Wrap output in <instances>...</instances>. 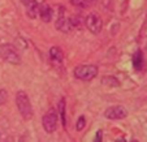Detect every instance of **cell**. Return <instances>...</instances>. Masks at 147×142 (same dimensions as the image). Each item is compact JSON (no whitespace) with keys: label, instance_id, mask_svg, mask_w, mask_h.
Here are the masks:
<instances>
[{"label":"cell","instance_id":"18","mask_svg":"<svg viewBox=\"0 0 147 142\" xmlns=\"http://www.w3.org/2000/svg\"><path fill=\"white\" fill-rule=\"evenodd\" d=\"M94 1H95V0H87V3H89V4H91V3H94Z\"/></svg>","mask_w":147,"mask_h":142},{"label":"cell","instance_id":"1","mask_svg":"<svg viewBox=\"0 0 147 142\" xmlns=\"http://www.w3.org/2000/svg\"><path fill=\"white\" fill-rule=\"evenodd\" d=\"M16 104L17 108H18L21 116L25 120H30L33 117V107H31V103L29 100V97L25 91L20 90L16 95Z\"/></svg>","mask_w":147,"mask_h":142},{"label":"cell","instance_id":"16","mask_svg":"<svg viewBox=\"0 0 147 142\" xmlns=\"http://www.w3.org/2000/svg\"><path fill=\"white\" fill-rule=\"evenodd\" d=\"M102 136H103V132L102 131H98L96 132V137H95V142H100V141H102Z\"/></svg>","mask_w":147,"mask_h":142},{"label":"cell","instance_id":"9","mask_svg":"<svg viewBox=\"0 0 147 142\" xmlns=\"http://www.w3.org/2000/svg\"><path fill=\"white\" fill-rule=\"evenodd\" d=\"M38 12H39V4L36 3L35 0H31L26 4V13L30 18H35L38 16Z\"/></svg>","mask_w":147,"mask_h":142},{"label":"cell","instance_id":"12","mask_svg":"<svg viewBox=\"0 0 147 142\" xmlns=\"http://www.w3.org/2000/svg\"><path fill=\"white\" fill-rule=\"evenodd\" d=\"M59 114L61 116V121H63V125L65 126L67 124V119H65V99H61L60 100V104H59Z\"/></svg>","mask_w":147,"mask_h":142},{"label":"cell","instance_id":"15","mask_svg":"<svg viewBox=\"0 0 147 142\" xmlns=\"http://www.w3.org/2000/svg\"><path fill=\"white\" fill-rule=\"evenodd\" d=\"M7 99H8V95H7V91H5V90H3V89H0V106L5 103Z\"/></svg>","mask_w":147,"mask_h":142},{"label":"cell","instance_id":"10","mask_svg":"<svg viewBox=\"0 0 147 142\" xmlns=\"http://www.w3.org/2000/svg\"><path fill=\"white\" fill-rule=\"evenodd\" d=\"M143 53H142V51L138 50L133 56V67L137 70H141L143 68Z\"/></svg>","mask_w":147,"mask_h":142},{"label":"cell","instance_id":"7","mask_svg":"<svg viewBox=\"0 0 147 142\" xmlns=\"http://www.w3.org/2000/svg\"><path fill=\"white\" fill-rule=\"evenodd\" d=\"M50 59L55 67H61L64 62V53L61 51L60 47H51L50 48Z\"/></svg>","mask_w":147,"mask_h":142},{"label":"cell","instance_id":"13","mask_svg":"<svg viewBox=\"0 0 147 142\" xmlns=\"http://www.w3.org/2000/svg\"><path fill=\"white\" fill-rule=\"evenodd\" d=\"M70 4L77 7V8H86V7L90 5L87 3V0H70Z\"/></svg>","mask_w":147,"mask_h":142},{"label":"cell","instance_id":"11","mask_svg":"<svg viewBox=\"0 0 147 142\" xmlns=\"http://www.w3.org/2000/svg\"><path fill=\"white\" fill-rule=\"evenodd\" d=\"M102 84L106 85V86H111V87H116L120 85L119 80H117L116 77H113V76H106V77L102 78Z\"/></svg>","mask_w":147,"mask_h":142},{"label":"cell","instance_id":"6","mask_svg":"<svg viewBox=\"0 0 147 142\" xmlns=\"http://www.w3.org/2000/svg\"><path fill=\"white\" fill-rule=\"evenodd\" d=\"M104 116L109 120H121L128 116V110L124 106H112L106 110Z\"/></svg>","mask_w":147,"mask_h":142},{"label":"cell","instance_id":"14","mask_svg":"<svg viewBox=\"0 0 147 142\" xmlns=\"http://www.w3.org/2000/svg\"><path fill=\"white\" fill-rule=\"evenodd\" d=\"M85 125H86V119H85V116H80L77 120V123H76V129H77L78 132H81L85 128Z\"/></svg>","mask_w":147,"mask_h":142},{"label":"cell","instance_id":"4","mask_svg":"<svg viewBox=\"0 0 147 142\" xmlns=\"http://www.w3.org/2000/svg\"><path fill=\"white\" fill-rule=\"evenodd\" d=\"M0 56L3 57V60H5L9 64H20L21 63V57L16 52L14 47L9 43L0 46Z\"/></svg>","mask_w":147,"mask_h":142},{"label":"cell","instance_id":"2","mask_svg":"<svg viewBox=\"0 0 147 142\" xmlns=\"http://www.w3.org/2000/svg\"><path fill=\"white\" fill-rule=\"evenodd\" d=\"M74 77L81 81H91L98 76V67L91 64H82L74 68Z\"/></svg>","mask_w":147,"mask_h":142},{"label":"cell","instance_id":"5","mask_svg":"<svg viewBox=\"0 0 147 142\" xmlns=\"http://www.w3.org/2000/svg\"><path fill=\"white\" fill-rule=\"evenodd\" d=\"M85 25L89 29L90 33L92 34H99L103 28V21L98 13H90L85 18Z\"/></svg>","mask_w":147,"mask_h":142},{"label":"cell","instance_id":"3","mask_svg":"<svg viewBox=\"0 0 147 142\" xmlns=\"http://www.w3.org/2000/svg\"><path fill=\"white\" fill-rule=\"evenodd\" d=\"M57 120H59V116H57L56 110L50 108L45 114V116L42 119V124H43V128H45V131L48 134L53 133L56 131V128H57Z\"/></svg>","mask_w":147,"mask_h":142},{"label":"cell","instance_id":"17","mask_svg":"<svg viewBox=\"0 0 147 142\" xmlns=\"http://www.w3.org/2000/svg\"><path fill=\"white\" fill-rule=\"evenodd\" d=\"M29 1H31V0H22V3H24V4H25V5H26V4H28V3H29Z\"/></svg>","mask_w":147,"mask_h":142},{"label":"cell","instance_id":"8","mask_svg":"<svg viewBox=\"0 0 147 142\" xmlns=\"http://www.w3.org/2000/svg\"><path fill=\"white\" fill-rule=\"evenodd\" d=\"M38 14L40 16L42 21H45V22H50L51 20H52L53 12H52V8H51L48 4L43 3V4H40V5H39V12H38Z\"/></svg>","mask_w":147,"mask_h":142}]
</instances>
